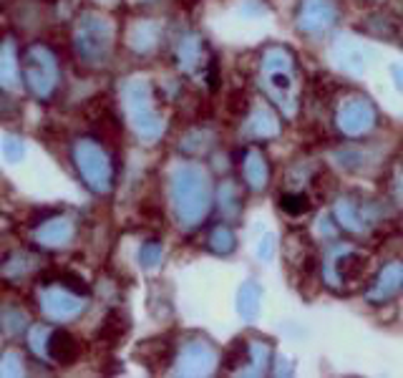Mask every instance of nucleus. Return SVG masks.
<instances>
[{"label": "nucleus", "instance_id": "nucleus-16", "mask_svg": "<svg viewBox=\"0 0 403 378\" xmlns=\"http://www.w3.org/2000/svg\"><path fill=\"white\" fill-rule=\"evenodd\" d=\"M280 210L290 217H300V214H305L310 210V200L303 192H285L280 197Z\"/></svg>", "mask_w": 403, "mask_h": 378}, {"label": "nucleus", "instance_id": "nucleus-13", "mask_svg": "<svg viewBox=\"0 0 403 378\" xmlns=\"http://www.w3.org/2000/svg\"><path fill=\"white\" fill-rule=\"evenodd\" d=\"M335 58H338L340 69L351 71V74H361L363 71V56L356 48V43H351V40H340L338 51H335Z\"/></svg>", "mask_w": 403, "mask_h": 378}, {"label": "nucleus", "instance_id": "nucleus-3", "mask_svg": "<svg viewBox=\"0 0 403 378\" xmlns=\"http://www.w3.org/2000/svg\"><path fill=\"white\" fill-rule=\"evenodd\" d=\"M370 275V258L361 250H340L325 265V280L335 290H353Z\"/></svg>", "mask_w": 403, "mask_h": 378}, {"label": "nucleus", "instance_id": "nucleus-1", "mask_svg": "<svg viewBox=\"0 0 403 378\" xmlns=\"http://www.w3.org/2000/svg\"><path fill=\"white\" fill-rule=\"evenodd\" d=\"M174 207H177L179 219L192 227L194 222H199L202 214L207 212V202H209V187L204 174L197 166H185L174 174Z\"/></svg>", "mask_w": 403, "mask_h": 378}, {"label": "nucleus", "instance_id": "nucleus-22", "mask_svg": "<svg viewBox=\"0 0 403 378\" xmlns=\"http://www.w3.org/2000/svg\"><path fill=\"white\" fill-rule=\"evenodd\" d=\"M6 76L8 81H13V56L11 51H0V79L6 81Z\"/></svg>", "mask_w": 403, "mask_h": 378}, {"label": "nucleus", "instance_id": "nucleus-10", "mask_svg": "<svg viewBox=\"0 0 403 378\" xmlns=\"http://www.w3.org/2000/svg\"><path fill=\"white\" fill-rule=\"evenodd\" d=\"M259 285L257 282H245L237 292V310L245 321H255L259 313Z\"/></svg>", "mask_w": 403, "mask_h": 378}, {"label": "nucleus", "instance_id": "nucleus-8", "mask_svg": "<svg viewBox=\"0 0 403 378\" xmlns=\"http://www.w3.org/2000/svg\"><path fill=\"white\" fill-rule=\"evenodd\" d=\"M78 161L83 177L91 182L93 189H106L109 187V174H106V159L101 156V151L93 147H81L78 149Z\"/></svg>", "mask_w": 403, "mask_h": 378}, {"label": "nucleus", "instance_id": "nucleus-15", "mask_svg": "<svg viewBox=\"0 0 403 378\" xmlns=\"http://www.w3.org/2000/svg\"><path fill=\"white\" fill-rule=\"evenodd\" d=\"M46 310L53 315V318H74L81 310L78 300L66 298V295H48V305Z\"/></svg>", "mask_w": 403, "mask_h": 378}, {"label": "nucleus", "instance_id": "nucleus-18", "mask_svg": "<svg viewBox=\"0 0 403 378\" xmlns=\"http://www.w3.org/2000/svg\"><path fill=\"white\" fill-rule=\"evenodd\" d=\"M212 250L214 252H230L235 247V235H232V229L227 227H217L212 232Z\"/></svg>", "mask_w": 403, "mask_h": 378}, {"label": "nucleus", "instance_id": "nucleus-24", "mask_svg": "<svg viewBox=\"0 0 403 378\" xmlns=\"http://www.w3.org/2000/svg\"><path fill=\"white\" fill-rule=\"evenodd\" d=\"M391 74H393V79L398 81V88H401V91H403V69H401V66H393Z\"/></svg>", "mask_w": 403, "mask_h": 378}, {"label": "nucleus", "instance_id": "nucleus-9", "mask_svg": "<svg viewBox=\"0 0 403 378\" xmlns=\"http://www.w3.org/2000/svg\"><path fill=\"white\" fill-rule=\"evenodd\" d=\"M48 355H51L53 361L58 363H74L76 358H78V343H76V338L71 336V333L66 331H56L51 333V338H48Z\"/></svg>", "mask_w": 403, "mask_h": 378}, {"label": "nucleus", "instance_id": "nucleus-20", "mask_svg": "<svg viewBox=\"0 0 403 378\" xmlns=\"http://www.w3.org/2000/svg\"><path fill=\"white\" fill-rule=\"evenodd\" d=\"M159 258H161V247L156 245V242L144 245V250H141V263H144L146 268H154V265L159 263Z\"/></svg>", "mask_w": 403, "mask_h": 378}, {"label": "nucleus", "instance_id": "nucleus-19", "mask_svg": "<svg viewBox=\"0 0 403 378\" xmlns=\"http://www.w3.org/2000/svg\"><path fill=\"white\" fill-rule=\"evenodd\" d=\"M124 331H127V326H124V318H121V313H109V318L104 321V336H109L111 340L121 338L124 336Z\"/></svg>", "mask_w": 403, "mask_h": 378}, {"label": "nucleus", "instance_id": "nucleus-12", "mask_svg": "<svg viewBox=\"0 0 403 378\" xmlns=\"http://www.w3.org/2000/svg\"><path fill=\"white\" fill-rule=\"evenodd\" d=\"M280 132V126H277V119L270 114L267 109H257L250 119V126H247V134L255 139H270Z\"/></svg>", "mask_w": 403, "mask_h": 378}, {"label": "nucleus", "instance_id": "nucleus-2", "mask_svg": "<svg viewBox=\"0 0 403 378\" xmlns=\"http://www.w3.org/2000/svg\"><path fill=\"white\" fill-rule=\"evenodd\" d=\"M262 81L270 96L288 116L295 114L293 106V56L285 48H270L262 58Z\"/></svg>", "mask_w": 403, "mask_h": 378}, {"label": "nucleus", "instance_id": "nucleus-6", "mask_svg": "<svg viewBox=\"0 0 403 378\" xmlns=\"http://www.w3.org/2000/svg\"><path fill=\"white\" fill-rule=\"evenodd\" d=\"M335 18V6L330 0H303L298 13V25L308 33H320Z\"/></svg>", "mask_w": 403, "mask_h": 378}, {"label": "nucleus", "instance_id": "nucleus-23", "mask_svg": "<svg viewBox=\"0 0 403 378\" xmlns=\"http://www.w3.org/2000/svg\"><path fill=\"white\" fill-rule=\"evenodd\" d=\"M272 242H275V237H272V235H267L265 240H262V245H259V258H265V260L270 258L272 247H275Z\"/></svg>", "mask_w": 403, "mask_h": 378}, {"label": "nucleus", "instance_id": "nucleus-7", "mask_svg": "<svg viewBox=\"0 0 403 378\" xmlns=\"http://www.w3.org/2000/svg\"><path fill=\"white\" fill-rule=\"evenodd\" d=\"M403 285V265L401 263H388L386 268L380 270L375 277L373 287L368 290V300L375 305L388 303L391 298H396V292Z\"/></svg>", "mask_w": 403, "mask_h": 378}, {"label": "nucleus", "instance_id": "nucleus-4", "mask_svg": "<svg viewBox=\"0 0 403 378\" xmlns=\"http://www.w3.org/2000/svg\"><path fill=\"white\" fill-rule=\"evenodd\" d=\"M373 121H375V111L366 98H351L338 111V126L346 134H351V137L366 134L373 126Z\"/></svg>", "mask_w": 403, "mask_h": 378}, {"label": "nucleus", "instance_id": "nucleus-21", "mask_svg": "<svg viewBox=\"0 0 403 378\" xmlns=\"http://www.w3.org/2000/svg\"><path fill=\"white\" fill-rule=\"evenodd\" d=\"M3 151L8 154V159L18 161V159H21V154H23V147H21V142H18V139L8 137L6 144H3Z\"/></svg>", "mask_w": 403, "mask_h": 378}, {"label": "nucleus", "instance_id": "nucleus-14", "mask_svg": "<svg viewBox=\"0 0 403 378\" xmlns=\"http://www.w3.org/2000/svg\"><path fill=\"white\" fill-rule=\"evenodd\" d=\"M245 177H247V182L252 184L255 189L265 187L267 164H265V159H262V154H259V151H252V154L247 156V161H245Z\"/></svg>", "mask_w": 403, "mask_h": 378}, {"label": "nucleus", "instance_id": "nucleus-5", "mask_svg": "<svg viewBox=\"0 0 403 378\" xmlns=\"http://www.w3.org/2000/svg\"><path fill=\"white\" fill-rule=\"evenodd\" d=\"M335 217H338V222L343 224V227L351 229V232H366V229L373 227L375 210L361 205V202H356L353 197H343V200L335 202Z\"/></svg>", "mask_w": 403, "mask_h": 378}, {"label": "nucleus", "instance_id": "nucleus-25", "mask_svg": "<svg viewBox=\"0 0 403 378\" xmlns=\"http://www.w3.org/2000/svg\"><path fill=\"white\" fill-rule=\"evenodd\" d=\"M401 202H403V179H401Z\"/></svg>", "mask_w": 403, "mask_h": 378}, {"label": "nucleus", "instance_id": "nucleus-11", "mask_svg": "<svg viewBox=\"0 0 403 378\" xmlns=\"http://www.w3.org/2000/svg\"><path fill=\"white\" fill-rule=\"evenodd\" d=\"M212 361H214L212 350H209L204 343L187 345L185 358H182V363H185V366H189V368H185V371H189V373H204V371H209Z\"/></svg>", "mask_w": 403, "mask_h": 378}, {"label": "nucleus", "instance_id": "nucleus-17", "mask_svg": "<svg viewBox=\"0 0 403 378\" xmlns=\"http://www.w3.org/2000/svg\"><path fill=\"white\" fill-rule=\"evenodd\" d=\"M247 353H250V363L252 366H257L255 368V373H265L267 371V366H270V361H272V350H270V345L267 343H252L247 348Z\"/></svg>", "mask_w": 403, "mask_h": 378}]
</instances>
